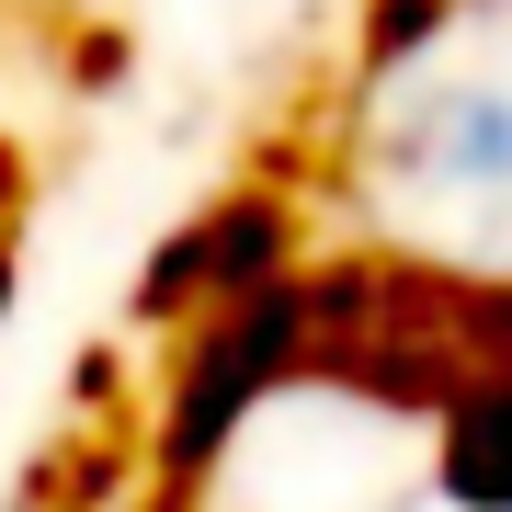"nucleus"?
Returning a JSON list of instances; mask_svg holds the SVG:
<instances>
[{"label": "nucleus", "instance_id": "f257e3e1", "mask_svg": "<svg viewBox=\"0 0 512 512\" xmlns=\"http://www.w3.org/2000/svg\"><path fill=\"white\" fill-rule=\"evenodd\" d=\"M353 183L410 262L512 274V0H399L353 114Z\"/></svg>", "mask_w": 512, "mask_h": 512}]
</instances>
